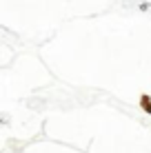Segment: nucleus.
<instances>
[{"label": "nucleus", "mask_w": 151, "mask_h": 153, "mask_svg": "<svg viewBox=\"0 0 151 153\" xmlns=\"http://www.w3.org/2000/svg\"><path fill=\"white\" fill-rule=\"evenodd\" d=\"M140 107H142V111H144V113H149V115H151V96L142 93V96H140Z\"/></svg>", "instance_id": "nucleus-1"}]
</instances>
